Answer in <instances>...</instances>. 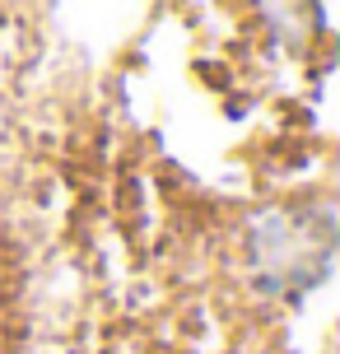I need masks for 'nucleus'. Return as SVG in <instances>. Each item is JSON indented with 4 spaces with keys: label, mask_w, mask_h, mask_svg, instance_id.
Wrapping results in <instances>:
<instances>
[{
    "label": "nucleus",
    "mask_w": 340,
    "mask_h": 354,
    "mask_svg": "<svg viewBox=\"0 0 340 354\" xmlns=\"http://www.w3.org/2000/svg\"><path fill=\"white\" fill-rule=\"evenodd\" d=\"M331 214H270L266 224H256L252 233V261L261 270V280L270 289H308L312 280H322V270L331 266Z\"/></svg>",
    "instance_id": "nucleus-1"
}]
</instances>
